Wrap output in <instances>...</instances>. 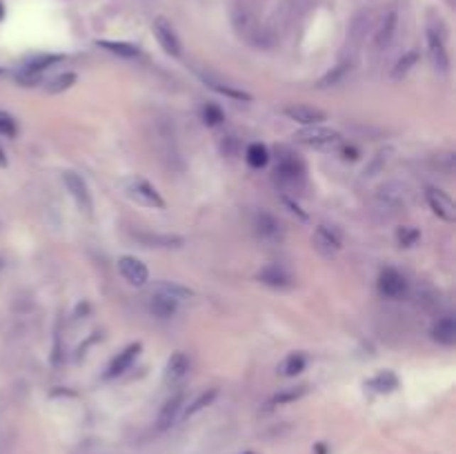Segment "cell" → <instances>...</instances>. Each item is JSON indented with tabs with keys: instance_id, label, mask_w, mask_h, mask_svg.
Here are the masks:
<instances>
[{
	"instance_id": "ba28073f",
	"label": "cell",
	"mask_w": 456,
	"mask_h": 454,
	"mask_svg": "<svg viewBox=\"0 0 456 454\" xmlns=\"http://www.w3.org/2000/svg\"><path fill=\"white\" fill-rule=\"evenodd\" d=\"M254 229L259 234V239L265 243H281L283 241V225L281 221L269 212H259L254 216Z\"/></svg>"
},
{
	"instance_id": "2e32d148",
	"label": "cell",
	"mask_w": 456,
	"mask_h": 454,
	"mask_svg": "<svg viewBox=\"0 0 456 454\" xmlns=\"http://www.w3.org/2000/svg\"><path fill=\"white\" fill-rule=\"evenodd\" d=\"M134 239H136L143 247H183L185 239L178 237V234H151V232H134Z\"/></svg>"
},
{
	"instance_id": "ffe728a7",
	"label": "cell",
	"mask_w": 456,
	"mask_h": 454,
	"mask_svg": "<svg viewBox=\"0 0 456 454\" xmlns=\"http://www.w3.org/2000/svg\"><path fill=\"white\" fill-rule=\"evenodd\" d=\"M141 343H131L127 345L123 352H118V357L109 363L107 367V372H105V379H116V377H121L125 369H129V365L134 363V359L139 357V352H141Z\"/></svg>"
},
{
	"instance_id": "8d00e7d4",
	"label": "cell",
	"mask_w": 456,
	"mask_h": 454,
	"mask_svg": "<svg viewBox=\"0 0 456 454\" xmlns=\"http://www.w3.org/2000/svg\"><path fill=\"white\" fill-rule=\"evenodd\" d=\"M390 154H392V149H381L379 154L374 156V161H371V165L365 167V176H374L376 172H381L383 167L387 165V161H390Z\"/></svg>"
},
{
	"instance_id": "f1b7e54d",
	"label": "cell",
	"mask_w": 456,
	"mask_h": 454,
	"mask_svg": "<svg viewBox=\"0 0 456 454\" xmlns=\"http://www.w3.org/2000/svg\"><path fill=\"white\" fill-rule=\"evenodd\" d=\"M367 385L376 392H394L398 388V377L394 372H390V369H385V372L376 374Z\"/></svg>"
},
{
	"instance_id": "9c48e42d",
	"label": "cell",
	"mask_w": 456,
	"mask_h": 454,
	"mask_svg": "<svg viewBox=\"0 0 456 454\" xmlns=\"http://www.w3.org/2000/svg\"><path fill=\"white\" fill-rule=\"evenodd\" d=\"M312 243H314V247L318 252H323V254L332 256L343 247V237H341V232L336 227H332V225H318L314 229Z\"/></svg>"
},
{
	"instance_id": "5b68a950",
	"label": "cell",
	"mask_w": 456,
	"mask_h": 454,
	"mask_svg": "<svg viewBox=\"0 0 456 454\" xmlns=\"http://www.w3.org/2000/svg\"><path fill=\"white\" fill-rule=\"evenodd\" d=\"M379 292L385 298L398 301L408 294V279H405L398 270H394V267H387V270H383L379 276Z\"/></svg>"
},
{
	"instance_id": "277c9868",
	"label": "cell",
	"mask_w": 456,
	"mask_h": 454,
	"mask_svg": "<svg viewBox=\"0 0 456 454\" xmlns=\"http://www.w3.org/2000/svg\"><path fill=\"white\" fill-rule=\"evenodd\" d=\"M425 36H428V56H430L434 72L447 74L450 72V56H447V49H445V36L432 25H428Z\"/></svg>"
},
{
	"instance_id": "8fae6325",
	"label": "cell",
	"mask_w": 456,
	"mask_h": 454,
	"mask_svg": "<svg viewBox=\"0 0 456 454\" xmlns=\"http://www.w3.org/2000/svg\"><path fill=\"white\" fill-rule=\"evenodd\" d=\"M425 200H428L430 210H432L438 218H443V221H447V223H454V221H456L454 200H452L445 192L436 190V188H428V190H425Z\"/></svg>"
},
{
	"instance_id": "7a4b0ae2",
	"label": "cell",
	"mask_w": 456,
	"mask_h": 454,
	"mask_svg": "<svg viewBox=\"0 0 456 454\" xmlns=\"http://www.w3.org/2000/svg\"><path fill=\"white\" fill-rule=\"evenodd\" d=\"M123 188H125V194H127L136 205L151 207V210H165L163 196L158 194V190H156L149 180L139 178V176H136V178H127Z\"/></svg>"
},
{
	"instance_id": "f35d334b",
	"label": "cell",
	"mask_w": 456,
	"mask_h": 454,
	"mask_svg": "<svg viewBox=\"0 0 456 454\" xmlns=\"http://www.w3.org/2000/svg\"><path fill=\"white\" fill-rule=\"evenodd\" d=\"M5 18V7H3V3H0V21Z\"/></svg>"
},
{
	"instance_id": "4fadbf2b",
	"label": "cell",
	"mask_w": 456,
	"mask_h": 454,
	"mask_svg": "<svg viewBox=\"0 0 456 454\" xmlns=\"http://www.w3.org/2000/svg\"><path fill=\"white\" fill-rule=\"evenodd\" d=\"M256 279L267 285V288H274V290H285V288H292L294 285V276L285 270L283 265H265L263 270L256 274Z\"/></svg>"
},
{
	"instance_id": "7402d4cb",
	"label": "cell",
	"mask_w": 456,
	"mask_h": 454,
	"mask_svg": "<svg viewBox=\"0 0 456 454\" xmlns=\"http://www.w3.org/2000/svg\"><path fill=\"white\" fill-rule=\"evenodd\" d=\"M432 339L441 345H454L456 343V321L454 316H441L432 325Z\"/></svg>"
},
{
	"instance_id": "9a60e30c",
	"label": "cell",
	"mask_w": 456,
	"mask_h": 454,
	"mask_svg": "<svg viewBox=\"0 0 456 454\" xmlns=\"http://www.w3.org/2000/svg\"><path fill=\"white\" fill-rule=\"evenodd\" d=\"M178 298H174L172 294L167 292H161V290H154V294L149 296V312L154 314L156 318H172L176 316L178 312Z\"/></svg>"
},
{
	"instance_id": "6da1fadb",
	"label": "cell",
	"mask_w": 456,
	"mask_h": 454,
	"mask_svg": "<svg viewBox=\"0 0 456 454\" xmlns=\"http://www.w3.org/2000/svg\"><path fill=\"white\" fill-rule=\"evenodd\" d=\"M274 180L281 185L283 190H300L303 183H305V167H303V163L296 156L285 151L283 156H278L276 170H274Z\"/></svg>"
},
{
	"instance_id": "d4e9b609",
	"label": "cell",
	"mask_w": 456,
	"mask_h": 454,
	"mask_svg": "<svg viewBox=\"0 0 456 454\" xmlns=\"http://www.w3.org/2000/svg\"><path fill=\"white\" fill-rule=\"evenodd\" d=\"M305 365H308L305 355H303V352H292V355H287L283 359V363L278 365V372L283 377H296V374L303 372V369H305Z\"/></svg>"
},
{
	"instance_id": "44dd1931",
	"label": "cell",
	"mask_w": 456,
	"mask_h": 454,
	"mask_svg": "<svg viewBox=\"0 0 456 454\" xmlns=\"http://www.w3.org/2000/svg\"><path fill=\"white\" fill-rule=\"evenodd\" d=\"M202 80H205V85H207L210 90H214V92H218V94H223V96H227V98H232V100H245V103H249V100H251V96H249L245 90L236 87V85H229V82H225V80H221V78H216V76H212V74H205V76H202Z\"/></svg>"
},
{
	"instance_id": "30bf717a",
	"label": "cell",
	"mask_w": 456,
	"mask_h": 454,
	"mask_svg": "<svg viewBox=\"0 0 456 454\" xmlns=\"http://www.w3.org/2000/svg\"><path fill=\"white\" fill-rule=\"evenodd\" d=\"M396 29H398V11L396 9L385 11V16L381 18L379 27L374 31V49L376 52H385V49L392 45V40L396 36Z\"/></svg>"
},
{
	"instance_id": "d6986e66",
	"label": "cell",
	"mask_w": 456,
	"mask_h": 454,
	"mask_svg": "<svg viewBox=\"0 0 456 454\" xmlns=\"http://www.w3.org/2000/svg\"><path fill=\"white\" fill-rule=\"evenodd\" d=\"M376 200L381 207H387V210H401L405 205V190L401 188L398 183H385L376 190Z\"/></svg>"
},
{
	"instance_id": "d590c367",
	"label": "cell",
	"mask_w": 456,
	"mask_h": 454,
	"mask_svg": "<svg viewBox=\"0 0 456 454\" xmlns=\"http://www.w3.org/2000/svg\"><path fill=\"white\" fill-rule=\"evenodd\" d=\"M396 239H398V243H401L403 247H412V245H416V241L420 239V234H418L416 227L405 225V227H401V229L396 232Z\"/></svg>"
},
{
	"instance_id": "83f0119b",
	"label": "cell",
	"mask_w": 456,
	"mask_h": 454,
	"mask_svg": "<svg viewBox=\"0 0 456 454\" xmlns=\"http://www.w3.org/2000/svg\"><path fill=\"white\" fill-rule=\"evenodd\" d=\"M76 80L78 76L74 72H65L60 76H54L52 80H47V85H45V92L47 94H60V92H67V90H72L76 85Z\"/></svg>"
},
{
	"instance_id": "e0dca14e",
	"label": "cell",
	"mask_w": 456,
	"mask_h": 454,
	"mask_svg": "<svg viewBox=\"0 0 456 454\" xmlns=\"http://www.w3.org/2000/svg\"><path fill=\"white\" fill-rule=\"evenodd\" d=\"M188 372H190V357L185 355V352H174V355L170 357V361H167V365H165L163 379H165L167 385H176V383H180L185 377H188Z\"/></svg>"
},
{
	"instance_id": "ab89813d",
	"label": "cell",
	"mask_w": 456,
	"mask_h": 454,
	"mask_svg": "<svg viewBox=\"0 0 456 454\" xmlns=\"http://www.w3.org/2000/svg\"><path fill=\"white\" fill-rule=\"evenodd\" d=\"M249 454H251V452H249Z\"/></svg>"
},
{
	"instance_id": "484cf974",
	"label": "cell",
	"mask_w": 456,
	"mask_h": 454,
	"mask_svg": "<svg viewBox=\"0 0 456 454\" xmlns=\"http://www.w3.org/2000/svg\"><path fill=\"white\" fill-rule=\"evenodd\" d=\"M369 29V13H359L357 18L352 21L349 25V33H347V40L352 45H361L365 40V33Z\"/></svg>"
},
{
	"instance_id": "8992f818",
	"label": "cell",
	"mask_w": 456,
	"mask_h": 454,
	"mask_svg": "<svg viewBox=\"0 0 456 454\" xmlns=\"http://www.w3.org/2000/svg\"><path fill=\"white\" fill-rule=\"evenodd\" d=\"M63 180H65L67 192H70L72 198L76 200L78 210L85 212V214H92V194H89V188H87L85 178H82L80 174H76V172H65Z\"/></svg>"
},
{
	"instance_id": "ac0fdd59",
	"label": "cell",
	"mask_w": 456,
	"mask_h": 454,
	"mask_svg": "<svg viewBox=\"0 0 456 454\" xmlns=\"http://www.w3.org/2000/svg\"><path fill=\"white\" fill-rule=\"evenodd\" d=\"M183 406H185V394L178 392L174 394L172 399L165 401V406L161 408V414H158V421H156V428L158 430H170L183 412Z\"/></svg>"
},
{
	"instance_id": "7c38bea8",
	"label": "cell",
	"mask_w": 456,
	"mask_h": 454,
	"mask_svg": "<svg viewBox=\"0 0 456 454\" xmlns=\"http://www.w3.org/2000/svg\"><path fill=\"white\" fill-rule=\"evenodd\" d=\"M118 272L123 274V279L129 285H136V288H143V285L149 281V270L143 261H139L136 256H123L118 259Z\"/></svg>"
},
{
	"instance_id": "4316f807",
	"label": "cell",
	"mask_w": 456,
	"mask_h": 454,
	"mask_svg": "<svg viewBox=\"0 0 456 454\" xmlns=\"http://www.w3.org/2000/svg\"><path fill=\"white\" fill-rule=\"evenodd\" d=\"M98 47L107 49V52L116 54V56H123V58H136L141 54V49L131 43H116V40H98Z\"/></svg>"
},
{
	"instance_id": "f546056e",
	"label": "cell",
	"mask_w": 456,
	"mask_h": 454,
	"mask_svg": "<svg viewBox=\"0 0 456 454\" xmlns=\"http://www.w3.org/2000/svg\"><path fill=\"white\" fill-rule=\"evenodd\" d=\"M245 158L251 167H256V170H261V167L267 165L269 161V154H267V147L261 145V143H251L245 151Z\"/></svg>"
},
{
	"instance_id": "e575fe53",
	"label": "cell",
	"mask_w": 456,
	"mask_h": 454,
	"mask_svg": "<svg viewBox=\"0 0 456 454\" xmlns=\"http://www.w3.org/2000/svg\"><path fill=\"white\" fill-rule=\"evenodd\" d=\"M156 290H161V292H167V294H172V296H174V298H178V301H183V298H190V296H192V290L183 288V285H178V283H167V281L158 283V285H156Z\"/></svg>"
},
{
	"instance_id": "5bb4252c",
	"label": "cell",
	"mask_w": 456,
	"mask_h": 454,
	"mask_svg": "<svg viewBox=\"0 0 456 454\" xmlns=\"http://www.w3.org/2000/svg\"><path fill=\"white\" fill-rule=\"evenodd\" d=\"M154 36H156V40L161 43V47L165 49L167 54L170 56H174V58H178L180 56V40H178V33L174 31V27L167 23V21H163V18H158L156 23H154Z\"/></svg>"
},
{
	"instance_id": "1f68e13d",
	"label": "cell",
	"mask_w": 456,
	"mask_h": 454,
	"mask_svg": "<svg viewBox=\"0 0 456 454\" xmlns=\"http://www.w3.org/2000/svg\"><path fill=\"white\" fill-rule=\"evenodd\" d=\"M305 394H308V385H298V388H287V390L278 392V394L272 399V403H274V406H283V403H294V401H298L300 396H305Z\"/></svg>"
},
{
	"instance_id": "603a6c76",
	"label": "cell",
	"mask_w": 456,
	"mask_h": 454,
	"mask_svg": "<svg viewBox=\"0 0 456 454\" xmlns=\"http://www.w3.org/2000/svg\"><path fill=\"white\" fill-rule=\"evenodd\" d=\"M60 60H63V56H58V54H40V56H33V58H29V60L25 63L23 74L40 76L45 70H49V67L56 65V63H60Z\"/></svg>"
},
{
	"instance_id": "3957f363",
	"label": "cell",
	"mask_w": 456,
	"mask_h": 454,
	"mask_svg": "<svg viewBox=\"0 0 456 454\" xmlns=\"http://www.w3.org/2000/svg\"><path fill=\"white\" fill-rule=\"evenodd\" d=\"M294 139L300 145H308V147H314V149H336V147H341V143H343L339 131H332V129L320 127V125L305 127V129L296 131Z\"/></svg>"
},
{
	"instance_id": "836d02e7",
	"label": "cell",
	"mask_w": 456,
	"mask_h": 454,
	"mask_svg": "<svg viewBox=\"0 0 456 454\" xmlns=\"http://www.w3.org/2000/svg\"><path fill=\"white\" fill-rule=\"evenodd\" d=\"M202 121H205L210 127H216V125H221L223 121H225V114H223V109L218 107V105H205L202 107Z\"/></svg>"
},
{
	"instance_id": "4dcf8cb0",
	"label": "cell",
	"mask_w": 456,
	"mask_h": 454,
	"mask_svg": "<svg viewBox=\"0 0 456 454\" xmlns=\"http://www.w3.org/2000/svg\"><path fill=\"white\" fill-rule=\"evenodd\" d=\"M218 396V390L216 388H212V390H205L202 394H198L196 399H194V403L188 408V412H185V416H194L196 412H200V410H205L207 406H212L214 403V399Z\"/></svg>"
},
{
	"instance_id": "d6a6232c",
	"label": "cell",
	"mask_w": 456,
	"mask_h": 454,
	"mask_svg": "<svg viewBox=\"0 0 456 454\" xmlns=\"http://www.w3.org/2000/svg\"><path fill=\"white\" fill-rule=\"evenodd\" d=\"M416 63H418V52H414V49H412V52H408V54H405V56L396 63V67L392 70V78H403Z\"/></svg>"
},
{
	"instance_id": "cb8c5ba5",
	"label": "cell",
	"mask_w": 456,
	"mask_h": 454,
	"mask_svg": "<svg viewBox=\"0 0 456 454\" xmlns=\"http://www.w3.org/2000/svg\"><path fill=\"white\" fill-rule=\"evenodd\" d=\"M352 72V60H343V63H339L334 67L332 72H327L323 78L318 80V90H325V87H334V85H341V82L345 80V76Z\"/></svg>"
},
{
	"instance_id": "74e56055",
	"label": "cell",
	"mask_w": 456,
	"mask_h": 454,
	"mask_svg": "<svg viewBox=\"0 0 456 454\" xmlns=\"http://www.w3.org/2000/svg\"><path fill=\"white\" fill-rule=\"evenodd\" d=\"M16 134V125L11 121V116L0 112V136H13Z\"/></svg>"
},
{
	"instance_id": "52a82bcc",
	"label": "cell",
	"mask_w": 456,
	"mask_h": 454,
	"mask_svg": "<svg viewBox=\"0 0 456 454\" xmlns=\"http://www.w3.org/2000/svg\"><path fill=\"white\" fill-rule=\"evenodd\" d=\"M285 116L294 123H300L305 127H314V125H320L323 121H327V114L323 109H318L314 105H305V103H296V105H287L285 109Z\"/></svg>"
}]
</instances>
